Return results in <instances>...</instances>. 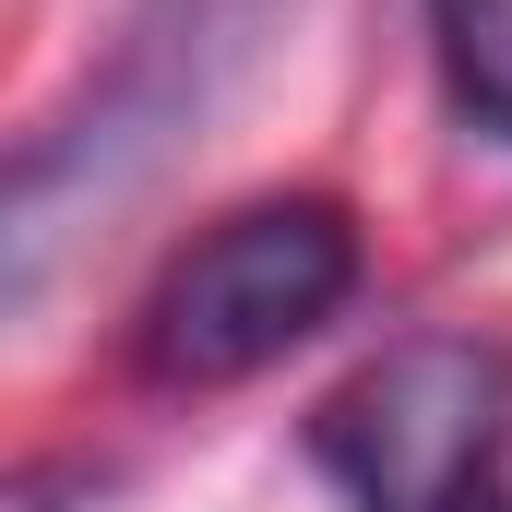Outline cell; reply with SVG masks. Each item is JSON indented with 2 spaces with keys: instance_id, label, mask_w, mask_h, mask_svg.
Instances as JSON below:
<instances>
[{
  "instance_id": "5b68a950",
  "label": "cell",
  "mask_w": 512,
  "mask_h": 512,
  "mask_svg": "<svg viewBox=\"0 0 512 512\" xmlns=\"http://www.w3.org/2000/svg\"><path fill=\"white\" fill-rule=\"evenodd\" d=\"M441 512H512V453H489V465H477V477H465Z\"/></svg>"
},
{
  "instance_id": "277c9868",
  "label": "cell",
  "mask_w": 512,
  "mask_h": 512,
  "mask_svg": "<svg viewBox=\"0 0 512 512\" xmlns=\"http://www.w3.org/2000/svg\"><path fill=\"white\" fill-rule=\"evenodd\" d=\"M429 48H441V96L489 143H512V0H429Z\"/></svg>"
},
{
  "instance_id": "6da1fadb",
  "label": "cell",
  "mask_w": 512,
  "mask_h": 512,
  "mask_svg": "<svg viewBox=\"0 0 512 512\" xmlns=\"http://www.w3.org/2000/svg\"><path fill=\"white\" fill-rule=\"evenodd\" d=\"M274 12L286 0H131L120 12V36L72 84V108H48V120L24 131V155H12V227H0L12 298H36L48 286V251L84 215H108L179 131H203L227 108V84L262 60Z\"/></svg>"
},
{
  "instance_id": "7a4b0ae2",
  "label": "cell",
  "mask_w": 512,
  "mask_h": 512,
  "mask_svg": "<svg viewBox=\"0 0 512 512\" xmlns=\"http://www.w3.org/2000/svg\"><path fill=\"white\" fill-rule=\"evenodd\" d=\"M358 215L322 203V191H274V203H239L215 215L191 251L155 274L143 322H131V358L155 393H227L262 382L286 346H310L346 298H358Z\"/></svg>"
},
{
  "instance_id": "3957f363",
  "label": "cell",
  "mask_w": 512,
  "mask_h": 512,
  "mask_svg": "<svg viewBox=\"0 0 512 512\" xmlns=\"http://www.w3.org/2000/svg\"><path fill=\"white\" fill-rule=\"evenodd\" d=\"M489 453H512V358L465 334H417L310 417V465L346 512H441Z\"/></svg>"
}]
</instances>
